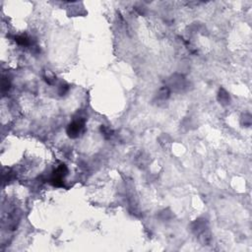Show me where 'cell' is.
<instances>
[{"mask_svg":"<svg viewBox=\"0 0 252 252\" xmlns=\"http://www.w3.org/2000/svg\"><path fill=\"white\" fill-rule=\"evenodd\" d=\"M85 127V119L84 118H77L75 119L71 124H69L68 128H67V134L71 138H76L78 137L81 132L84 130Z\"/></svg>","mask_w":252,"mask_h":252,"instance_id":"cell-1","label":"cell"},{"mask_svg":"<svg viewBox=\"0 0 252 252\" xmlns=\"http://www.w3.org/2000/svg\"><path fill=\"white\" fill-rule=\"evenodd\" d=\"M219 102L222 104H226L229 103V94L226 93V92L222 89L220 90V93H219Z\"/></svg>","mask_w":252,"mask_h":252,"instance_id":"cell-2","label":"cell"},{"mask_svg":"<svg viewBox=\"0 0 252 252\" xmlns=\"http://www.w3.org/2000/svg\"><path fill=\"white\" fill-rule=\"evenodd\" d=\"M15 40L21 45H29L30 44V39L26 36H19L15 37Z\"/></svg>","mask_w":252,"mask_h":252,"instance_id":"cell-3","label":"cell"},{"mask_svg":"<svg viewBox=\"0 0 252 252\" xmlns=\"http://www.w3.org/2000/svg\"><path fill=\"white\" fill-rule=\"evenodd\" d=\"M100 131H102L103 135L106 138H110L112 135V131L110 128L106 127V126H102V127H100Z\"/></svg>","mask_w":252,"mask_h":252,"instance_id":"cell-4","label":"cell"},{"mask_svg":"<svg viewBox=\"0 0 252 252\" xmlns=\"http://www.w3.org/2000/svg\"><path fill=\"white\" fill-rule=\"evenodd\" d=\"M67 90H68V87H67V86H61V92H60V94L63 95Z\"/></svg>","mask_w":252,"mask_h":252,"instance_id":"cell-5","label":"cell"}]
</instances>
